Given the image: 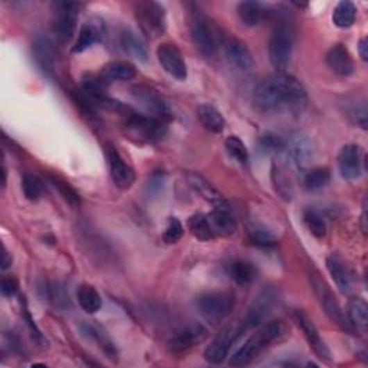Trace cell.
<instances>
[{"mask_svg":"<svg viewBox=\"0 0 368 368\" xmlns=\"http://www.w3.org/2000/svg\"><path fill=\"white\" fill-rule=\"evenodd\" d=\"M350 117H353L354 122L358 127L365 130L367 128V107H365V102H361L360 106L354 107L353 111L350 112Z\"/></svg>","mask_w":368,"mask_h":368,"instance_id":"f6af8a7d","label":"cell"},{"mask_svg":"<svg viewBox=\"0 0 368 368\" xmlns=\"http://www.w3.org/2000/svg\"><path fill=\"white\" fill-rule=\"evenodd\" d=\"M228 274L231 279L237 285H249L255 281L258 275V269L253 263L246 260H235L229 265Z\"/></svg>","mask_w":368,"mask_h":368,"instance_id":"f1b7e54d","label":"cell"},{"mask_svg":"<svg viewBox=\"0 0 368 368\" xmlns=\"http://www.w3.org/2000/svg\"><path fill=\"white\" fill-rule=\"evenodd\" d=\"M190 37L194 48L204 58H213L217 52L216 31L210 25L209 19L200 12H193L189 22Z\"/></svg>","mask_w":368,"mask_h":368,"instance_id":"8992f818","label":"cell"},{"mask_svg":"<svg viewBox=\"0 0 368 368\" xmlns=\"http://www.w3.org/2000/svg\"><path fill=\"white\" fill-rule=\"evenodd\" d=\"M267 13L269 12H267V9L259 2H242L237 5V16L246 28L258 26Z\"/></svg>","mask_w":368,"mask_h":368,"instance_id":"4316f807","label":"cell"},{"mask_svg":"<svg viewBox=\"0 0 368 368\" xmlns=\"http://www.w3.org/2000/svg\"><path fill=\"white\" fill-rule=\"evenodd\" d=\"M209 331L200 324L186 325L170 338L167 344L169 351L173 354L186 353L206 340Z\"/></svg>","mask_w":368,"mask_h":368,"instance_id":"8fae6325","label":"cell"},{"mask_svg":"<svg viewBox=\"0 0 368 368\" xmlns=\"http://www.w3.org/2000/svg\"><path fill=\"white\" fill-rule=\"evenodd\" d=\"M76 298H78L81 308H83L87 314H95L101 310V305H102L101 296L98 291L91 285H87V283L81 285L76 292Z\"/></svg>","mask_w":368,"mask_h":368,"instance_id":"f546056e","label":"cell"},{"mask_svg":"<svg viewBox=\"0 0 368 368\" xmlns=\"http://www.w3.org/2000/svg\"><path fill=\"white\" fill-rule=\"evenodd\" d=\"M326 269H328L330 275L333 276L334 282L340 288L341 292L349 294L353 288V276L351 272L346 267L345 262L338 255H330L326 258Z\"/></svg>","mask_w":368,"mask_h":368,"instance_id":"603a6c76","label":"cell"},{"mask_svg":"<svg viewBox=\"0 0 368 368\" xmlns=\"http://www.w3.org/2000/svg\"><path fill=\"white\" fill-rule=\"evenodd\" d=\"M2 256H3L2 258V269L5 271V269H8L10 267V265H12V258L9 256V253H8L6 249H3V255Z\"/></svg>","mask_w":368,"mask_h":368,"instance_id":"681fc988","label":"cell"},{"mask_svg":"<svg viewBox=\"0 0 368 368\" xmlns=\"http://www.w3.org/2000/svg\"><path fill=\"white\" fill-rule=\"evenodd\" d=\"M124 128L128 137L140 142H156L166 135L167 124L161 118L133 112L127 117Z\"/></svg>","mask_w":368,"mask_h":368,"instance_id":"5b68a950","label":"cell"},{"mask_svg":"<svg viewBox=\"0 0 368 368\" xmlns=\"http://www.w3.org/2000/svg\"><path fill=\"white\" fill-rule=\"evenodd\" d=\"M310 279H311L314 294L317 295L325 315L328 317L334 324H337L342 331L349 333V334H354L356 333L354 326L351 325V322H350L349 317H346V314L342 311L341 305L337 301V298L334 296V294L331 292L330 286L326 285V282L319 276L318 272L311 274Z\"/></svg>","mask_w":368,"mask_h":368,"instance_id":"277c9868","label":"cell"},{"mask_svg":"<svg viewBox=\"0 0 368 368\" xmlns=\"http://www.w3.org/2000/svg\"><path fill=\"white\" fill-rule=\"evenodd\" d=\"M121 47L131 58L140 60V62H147L149 58L147 47L144 44V40H142L134 31L126 29L121 33Z\"/></svg>","mask_w":368,"mask_h":368,"instance_id":"d4e9b609","label":"cell"},{"mask_svg":"<svg viewBox=\"0 0 368 368\" xmlns=\"http://www.w3.org/2000/svg\"><path fill=\"white\" fill-rule=\"evenodd\" d=\"M187 226L192 235L200 240H210L215 237L208 215H201V213L193 215L187 221Z\"/></svg>","mask_w":368,"mask_h":368,"instance_id":"e575fe53","label":"cell"},{"mask_svg":"<svg viewBox=\"0 0 368 368\" xmlns=\"http://www.w3.org/2000/svg\"><path fill=\"white\" fill-rule=\"evenodd\" d=\"M22 190L28 200L36 201L44 194V181L35 174L26 173L22 177Z\"/></svg>","mask_w":368,"mask_h":368,"instance_id":"f35d334b","label":"cell"},{"mask_svg":"<svg viewBox=\"0 0 368 368\" xmlns=\"http://www.w3.org/2000/svg\"><path fill=\"white\" fill-rule=\"evenodd\" d=\"M17 290H19V285H17L16 279H13V278H5L2 281V283H0V291H2L3 296L12 298L17 294Z\"/></svg>","mask_w":368,"mask_h":368,"instance_id":"bcb514c9","label":"cell"},{"mask_svg":"<svg viewBox=\"0 0 368 368\" xmlns=\"http://www.w3.org/2000/svg\"><path fill=\"white\" fill-rule=\"evenodd\" d=\"M183 232L184 229H183V224L180 223V220L176 217H170L167 221L165 235H162V239H165V242L169 244L177 243L181 239Z\"/></svg>","mask_w":368,"mask_h":368,"instance_id":"b9f144b4","label":"cell"},{"mask_svg":"<svg viewBox=\"0 0 368 368\" xmlns=\"http://www.w3.org/2000/svg\"><path fill=\"white\" fill-rule=\"evenodd\" d=\"M135 17L142 33L150 39H156L166 32V9L157 2H138L135 5Z\"/></svg>","mask_w":368,"mask_h":368,"instance_id":"52a82bcc","label":"cell"},{"mask_svg":"<svg viewBox=\"0 0 368 368\" xmlns=\"http://www.w3.org/2000/svg\"><path fill=\"white\" fill-rule=\"evenodd\" d=\"M248 237L258 248L269 249L276 244V239L271 231H268L263 224L251 223L248 226Z\"/></svg>","mask_w":368,"mask_h":368,"instance_id":"d6a6232c","label":"cell"},{"mask_svg":"<svg viewBox=\"0 0 368 368\" xmlns=\"http://www.w3.org/2000/svg\"><path fill=\"white\" fill-rule=\"evenodd\" d=\"M276 295L275 291L268 290V291H263L256 299L255 302L251 305V308L248 310L246 315L242 318L243 324H244V328L251 330V328H259L262 324H265L263 321L267 319V317L271 314L272 306L275 303Z\"/></svg>","mask_w":368,"mask_h":368,"instance_id":"2e32d148","label":"cell"},{"mask_svg":"<svg viewBox=\"0 0 368 368\" xmlns=\"http://www.w3.org/2000/svg\"><path fill=\"white\" fill-rule=\"evenodd\" d=\"M226 150L228 153L237 161L240 165H246L249 161V151L244 146V142L237 135H231L226 138Z\"/></svg>","mask_w":368,"mask_h":368,"instance_id":"ab89813d","label":"cell"},{"mask_svg":"<svg viewBox=\"0 0 368 368\" xmlns=\"http://www.w3.org/2000/svg\"><path fill=\"white\" fill-rule=\"evenodd\" d=\"M292 319L294 322L299 326L301 331L305 335V340L308 341L310 346L314 350V353L324 361H331V351L324 340L321 338L315 324L311 321V318L306 315L305 312L296 310L292 312Z\"/></svg>","mask_w":368,"mask_h":368,"instance_id":"5bb4252c","label":"cell"},{"mask_svg":"<svg viewBox=\"0 0 368 368\" xmlns=\"http://www.w3.org/2000/svg\"><path fill=\"white\" fill-rule=\"evenodd\" d=\"M208 219L215 236H231L236 231V220L226 204L224 206H216L208 215Z\"/></svg>","mask_w":368,"mask_h":368,"instance_id":"7402d4cb","label":"cell"},{"mask_svg":"<svg viewBox=\"0 0 368 368\" xmlns=\"http://www.w3.org/2000/svg\"><path fill=\"white\" fill-rule=\"evenodd\" d=\"M358 51H360V56L362 60H368V42H367V37H362L360 40V44H358Z\"/></svg>","mask_w":368,"mask_h":368,"instance_id":"c3c4849f","label":"cell"},{"mask_svg":"<svg viewBox=\"0 0 368 368\" xmlns=\"http://www.w3.org/2000/svg\"><path fill=\"white\" fill-rule=\"evenodd\" d=\"M52 8H53L52 32L60 42L67 44L75 33L78 12L81 5L72 2H55Z\"/></svg>","mask_w":368,"mask_h":368,"instance_id":"30bf717a","label":"cell"},{"mask_svg":"<svg viewBox=\"0 0 368 368\" xmlns=\"http://www.w3.org/2000/svg\"><path fill=\"white\" fill-rule=\"evenodd\" d=\"M32 53L37 68L45 75L52 76L56 69V51L51 40L39 36L33 42Z\"/></svg>","mask_w":368,"mask_h":368,"instance_id":"ffe728a7","label":"cell"},{"mask_svg":"<svg viewBox=\"0 0 368 368\" xmlns=\"http://www.w3.org/2000/svg\"><path fill=\"white\" fill-rule=\"evenodd\" d=\"M326 65L338 76L346 78L354 72V60L342 44L334 45L326 53Z\"/></svg>","mask_w":368,"mask_h":368,"instance_id":"44dd1931","label":"cell"},{"mask_svg":"<svg viewBox=\"0 0 368 368\" xmlns=\"http://www.w3.org/2000/svg\"><path fill=\"white\" fill-rule=\"evenodd\" d=\"M308 101V94L296 78L285 72H276L256 87L253 106L265 114L301 112Z\"/></svg>","mask_w":368,"mask_h":368,"instance_id":"6da1fadb","label":"cell"},{"mask_svg":"<svg viewBox=\"0 0 368 368\" xmlns=\"http://www.w3.org/2000/svg\"><path fill=\"white\" fill-rule=\"evenodd\" d=\"M137 75V69L131 62L127 60H114L106 65L101 71V78L104 83H114V81H130L134 79Z\"/></svg>","mask_w":368,"mask_h":368,"instance_id":"cb8c5ba5","label":"cell"},{"mask_svg":"<svg viewBox=\"0 0 368 368\" xmlns=\"http://www.w3.org/2000/svg\"><path fill=\"white\" fill-rule=\"evenodd\" d=\"M189 184H190V187L197 194H200L204 200L213 203L215 208L216 206H224V204H226V201H224L221 194L213 186H210V184L204 180L201 176L189 174Z\"/></svg>","mask_w":368,"mask_h":368,"instance_id":"83f0119b","label":"cell"},{"mask_svg":"<svg viewBox=\"0 0 368 368\" xmlns=\"http://www.w3.org/2000/svg\"><path fill=\"white\" fill-rule=\"evenodd\" d=\"M294 49V31L290 20L286 17H279L269 37L268 51L271 64L278 72H283L290 65Z\"/></svg>","mask_w":368,"mask_h":368,"instance_id":"3957f363","label":"cell"},{"mask_svg":"<svg viewBox=\"0 0 368 368\" xmlns=\"http://www.w3.org/2000/svg\"><path fill=\"white\" fill-rule=\"evenodd\" d=\"M48 178L52 183V186L59 192V194L67 200L68 204H71V206H74V208L78 206V204H79V196L67 181H64L62 178H59L56 176H48Z\"/></svg>","mask_w":368,"mask_h":368,"instance_id":"60d3db41","label":"cell"},{"mask_svg":"<svg viewBox=\"0 0 368 368\" xmlns=\"http://www.w3.org/2000/svg\"><path fill=\"white\" fill-rule=\"evenodd\" d=\"M285 149V140L274 133H265L258 141V150L262 154H281Z\"/></svg>","mask_w":368,"mask_h":368,"instance_id":"8d00e7d4","label":"cell"},{"mask_svg":"<svg viewBox=\"0 0 368 368\" xmlns=\"http://www.w3.org/2000/svg\"><path fill=\"white\" fill-rule=\"evenodd\" d=\"M197 118L200 124L213 134H220L224 130L223 115L210 104H201L197 107Z\"/></svg>","mask_w":368,"mask_h":368,"instance_id":"484cf974","label":"cell"},{"mask_svg":"<svg viewBox=\"0 0 368 368\" xmlns=\"http://www.w3.org/2000/svg\"><path fill=\"white\" fill-rule=\"evenodd\" d=\"M354 330H365L368 324V306L362 298H351L349 302V312H346Z\"/></svg>","mask_w":368,"mask_h":368,"instance_id":"1f68e13d","label":"cell"},{"mask_svg":"<svg viewBox=\"0 0 368 368\" xmlns=\"http://www.w3.org/2000/svg\"><path fill=\"white\" fill-rule=\"evenodd\" d=\"M330 180H331V173L328 169L317 167L305 174L303 186L306 190H310V192H318L326 187V184L330 183Z\"/></svg>","mask_w":368,"mask_h":368,"instance_id":"d590c367","label":"cell"},{"mask_svg":"<svg viewBox=\"0 0 368 368\" xmlns=\"http://www.w3.org/2000/svg\"><path fill=\"white\" fill-rule=\"evenodd\" d=\"M162 184H165V174H161V172L154 173L150 177L149 184H147L149 193H158L161 190V187H162Z\"/></svg>","mask_w":368,"mask_h":368,"instance_id":"7dc6e473","label":"cell"},{"mask_svg":"<svg viewBox=\"0 0 368 368\" xmlns=\"http://www.w3.org/2000/svg\"><path fill=\"white\" fill-rule=\"evenodd\" d=\"M303 221H305V226L308 228V231L318 239L325 237L326 235V223L324 220V217L319 215V212H317L315 209H306L303 212Z\"/></svg>","mask_w":368,"mask_h":368,"instance_id":"74e56055","label":"cell"},{"mask_svg":"<svg viewBox=\"0 0 368 368\" xmlns=\"http://www.w3.org/2000/svg\"><path fill=\"white\" fill-rule=\"evenodd\" d=\"M133 97L141 107H144V110L151 114L153 117L165 119L169 115V107L166 104V101L162 99L157 91L149 88V87H134L133 88Z\"/></svg>","mask_w":368,"mask_h":368,"instance_id":"ac0fdd59","label":"cell"},{"mask_svg":"<svg viewBox=\"0 0 368 368\" xmlns=\"http://www.w3.org/2000/svg\"><path fill=\"white\" fill-rule=\"evenodd\" d=\"M356 17H357V9L354 3L344 0V2H340L335 6L334 13H333V22L337 28L346 29L354 25Z\"/></svg>","mask_w":368,"mask_h":368,"instance_id":"836d02e7","label":"cell"},{"mask_svg":"<svg viewBox=\"0 0 368 368\" xmlns=\"http://www.w3.org/2000/svg\"><path fill=\"white\" fill-rule=\"evenodd\" d=\"M157 58L165 71L178 81L187 78V64L181 51L172 42H165L157 48Z\"/></svg>","mask_w":368,"mask_h":368,"instance_id":"7c38bea8","label":"cell"},{"mask_svg":"<svg viewBox=\"0 0 368 368\" xmlns=\"http://www.w3.org/2000/svg\"><path fill=\"white\" fill-rule=\"evenodd\" d=\"M224 52H226L229 62L240 71H249L255 65L253 55L249 48L235 36L224 39Z\"/></svg>","mask_w":368,"mask_h":368,"instance_id":"d6986e66","label":"cell"},{"mask_svg":"<svg viewBox=\"0 0 368 368\" xmlns=\"http://www.w3.org/2000/svg\"><path fill=\"white\" fill-rule=\"evenodd\" d=\"M45 292H47L48 301L52 302L55 306H59V308H65V306H68V303H69L68 296H67L65 291L60 288V286L48 285L45 288Z\"/></svg>","mask_w":368,"mask_h":368,"instance_id":"7bdbcfd3","label":"cell"},{"mask_svg":"<svg viewBox=\"0 0 368 368\" xmlns=\"http://www.w3.org/2000/svg\"><path fill=\"white\" fill-rule=\"evenodd\" d=\"M196 306L204 319L217 322L232 312L235 296L231 292H206L196 299Z\"/></svg>","mask_w":368,"mask_h":368,"instance_id":"9c48e42d","label":"cell"},{"mask_svg":"<svg viewBox=\"0 0 368 368\" xmlns=\"http://www.w3.org/2000/svg\"><path fill=\"white\" fill-rule=\"evenodd\" d=\"M22 317H24V321H26V325H28V328H29L32 337H33L36 341L44 342V335L40 334V331L37 330L36 324L33 322L32 315H31V312H29V310H28V306H26V302H25V301L22 302Z\"/></svg>","mask_w":368,"mask_h":368,"instance_id":"ee69618b","label":"cell"},{"mask_svg":"<svg viewBox=\"0 0 368 368\" xmlns=\"http://www.w3.org/2000/svg\"><path fill=\"white\" fill-rule=\"evenodd\" d=\"M285 331L286 328L281 321L262 324L260 328L232 356L229 364L232 367H244L251 364L274 341L282 338L285 335Z\"/></svg>","mask_w":368,"mask_h":368,"instance_id":"7a4b0ae2","label":"cell"},{"mask_svg":"<svg viewBox=\"0 0 368 368\" xmlns=\"http://www.w3.org/2000/svg\"><path fill=\"white\" fill-rule=\"evenodd\" d=\"M362 150L357 144H346L338 154V169L344 178L357 180L362 174Z\"/></svg>","mask_w":368,"mask_h":368,"instance_id":"e0dca14e","label":"cell"},{"mask_svg":"<svg viewBox=\"0 0 368 368\" xmlns=\"http://www.w3.org/2000/svg\"><path fill=\"white\" fill-rule=\"evenodd\" d=\"M107 160L110 174L115 186L121 190L130 189L135 180V174L134 170L127 165V161L121 157L117 149L111 146L107 147Z\"/></svg>","mask_w":368,"mask_h":368,"instance_id":"9a60e30c","label":"cell"},{"mask_svg":"<svg viewBox=\"0 0 368 368\" xmlns=\"http://www.w3.org/2000/svg\"><path fill=\"white\" fill-rule=\"evenodd\" d=\"M102 37V32L101 29L95 25V24H85L83 28H81L79 31V35H78V39H76V42L72 48V51L75 53H79V52H84L87 51L90 47H92L94 44L99 42Z\"/></svg>","mask_w":368,"mask_h":368,"instance_id":"4dcf8cb0","label":"cell"},{"mask_svg":"<svg viewBox=\"0 0 368 368\" xmlns=\"http://www.w3.org/2000/svg\"><path fill=\"white\" fill-rule=\"evenodd\" d=\"M244 331H246V328H244L242 319L228 324L208 345L206 351H204V358L210 364H221L228 358L232 345Z\"/></svg>","mask_w":368,"mask_h":368,"instance_id":"ba28073f","label":"cell"},{"mask_svg":"<svg viewBox=\"0 0 368 368\" xmlns=\"http://www.w3.org/2000/svg\"><path fill=\"white\" fill-rule=\"evenodd\" d=\"M283 153L295 167H305L314 158L312 141L303 134H294L285 140Z\"/></svg>","mask_w":368,"mask_h":368,"instance_id":"4fadbf2b","label":"cell"}]
</instances>
